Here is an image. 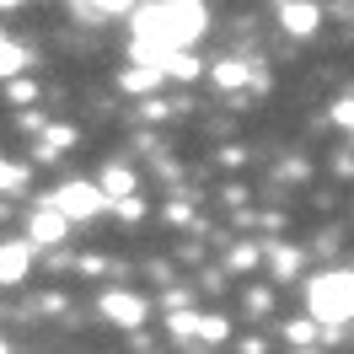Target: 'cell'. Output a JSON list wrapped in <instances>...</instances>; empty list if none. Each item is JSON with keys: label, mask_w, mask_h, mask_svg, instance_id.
Here are the masks:
<instances>
[{"label": "cell", "mask_w": 354, "mask_h": 354, "mask_svg": "<svg viewBox=\"0 0 354 354\" xmlns=\"http://www.w3.org/2000/svg\"><path fill=\"white\" fill-rule=\"evenodd\" d=\"M311 301V322H328V328H344L354 317V268H333V274H317L306 285Z\"/></svg>", "instance_id": "obj_1"}, {"label": "cell", "mask_w": 354, "mask_h": 354, "mask_svg": "<svg viewBox=\"0 0 354 354\" xmlns=\"http://www.w3.org/2000/svg\"><path fill=\"white\" fill-rule=\"evenodd\" d=\"M54 204L65 209L70 221H91V215H102L113 199L102 194V183H81V177H75V183H65V188L54 194Z\"/></svg>", "instance_id": "obj_2"}, {"label": "cell", "mask_w": 354, "mask_h": 354, "mask_svg": "<svg viewBox=\"0 0 354 354\" xmlns=\"http://www.w3.org/2000/svg\"><path fill=\"white\" fill-rule=\"evenodd\" d=\"M102 317H108V322H118V328H145L151 306H145V295H129V290H108V295H102Z\"/></svg>", "instance_id": "obj_3"}, {"label": "cell", "mask_w": 354, "mask_h": 354, "mask_svg": "<svg viewBox=\"0 0 354 354\" xmlns=\"http://www.w3.org/2000/svg\"><path fill=\"white\" fill-rule=\"evenodd\" d=\"M279 22H285L290 38H311V32L322 27V6H317V0H285Z\"/></svg>", "instance_id": "obj_4"}, {"label": "cell", "mask_w": 354, "mask_h": 354, "mask_svg": "<svg viewBox=\"0 0 354 354\" xmlns=\"http://www.w3.org/2000/svg\"><path fill=\"white\" fill-rule=\"evenodd\" d=\"M65 231H70V215L59 209V204H44V209L32 215V225H27V236L44 242V247H59V242H65Z\"/></svg>", "instance_id": "obj_5"}, {"label": "cell", "mask_w": 354, "mask_h": 354, "mask_svg": "<svg viewBox=\"0 0 354 354\" xmlns=\"http://www.w3.org/2000/svg\"><path fill=\"white\" fill-rule=\"evenodd\" d=\"M27 263H32L27 242H0V285H22V279H27Z\"/></svg>", "instance_id": "obj_6"}, {"label": "cell", "mask_w": 354, "mask_h": 354, "mask_svg": "<svg viewBox=\"0 0 354 354\" xmlns=\"http://www.w3.org/2000/svg\"><path fill=\"white\" fill-rule=\"evenodd\" d=\"M167 81L161 65H145V59H134V70H124V91H156Z\"/></svg>", "instance_id": "obj_7"}, {"label": "cell", "mask_w": 354, "mask_h": 354, "mask_svg": "<svg viewBox=\"0 0 354 354\" xmlns=\"http://www.w3.org/2000/svg\"><path fill=\"white\" fill-rule=\"evenodd\" d=\"M199 70H204V65L194 59V54H188V48H172V54L161 59V75H172V81H194Z\"/></svg>", "instance_id": "obj_8"}, {"label": "cell", "mask_w": 354, "mask_h": 354, "mask_svg": "<svg viewBox=\"0 0 354 354\" xmlns=\"http://www.w3.org/2000/svg\"><path fill=\"white\" fill-rule=\"evenodd\" d=\"M209 75H215V86H225V91L247 86V65L242 59H221V65H209Z\"/></svg>", "instance_id": "obj_9"}, {"label": "cell", "mask_w": 354, "mask_h": 354, "mask_svg": "<svg viewBox=\"0 0 354 354\" xmlns=\"http://www.w3.org/2000/svg\"><path fill=\"white\" fill-rule=\"evenodd\" d=\"M17 70H27V48L11 44V38L0 32V81H6V75H17Z\"/></svg>", "instance_id": "obj_10"}, {"label": "cell", "mask_w": 354, "mask_h": 354, "mask_svg": "<svg viewBox=\"0 0 354 354\" xmlns=\"http://www.w3.org/2000/svg\"><path fill=\"white\" fill-rule=\"evenodd\" d=\"M102 194H108V199L134 194V172H129V167H108V172H102Z\"/></svg>", "instance_id": "obj_11"}, {"label": "cell", "mask_w": 354, "mask_h": 354, "mask_svg": "<svg viewBox=\"0 0 354 354\" xmlns=\"http://www.w3.org/2000/svg\"><path fill=\"white\" fill-rule=\"evenodd\" d=\"M65 145H75V129L54 124V129H44V145H38V156H44V161H54V156L65 151Z\"/></svg>", "instance_id": "obj_12"}, {"label": "cell", "mask_w": 354, "mask_h": 354, "mask_svg": "<svg viewBox=\"0 0 354 354\" xmlns=\"http://www.w3.org/2000/svg\"><path fill=\"white\" fill-rule=\"evenodd\" d=\"M22 188H27V167L0 161V194H22Z\"/></svg>", "instance_id": "obj_13"}, {"label": "cell", "mask_w": 354, "mask_h": 354, "mask_svg": "<svg viewBox=\"0 0 354 354\" xmlns=\"http://www.w3.org/2000/svg\"><path fill=\"white\" fill-rule=\"evenodd\" d=\"M167 328L188 338V333H199V317H194V311H172V322H167Z\"/></svg>", "instance_id": "obj_14"}, {"label": "cell", "mask_w": 354, "mask_h": 354, "mask_svg": "<svg viewBox=\"0 0 354 354\" xmlns=\"http://www.w3.org/2000/svg\"><path fill=\"white\" fill-rule=\"evenodd\" d=\"M274 268H279V279H290V274H295V252H290V247H274Z\"/></svg>", "instance_id": "obj_15"}, {"label": "cell", "mask_w": 354, "mask_h": 354, "mask_svg": "<svg viewBox=\"0 0 354 354\" xmlns=\"http://www.w3.org/2000/svg\"><path fill=\"white\" fill-rule=\"evenodd\" d=\"M91 11H108V17H118V11H129L134 0H86Z\"/></svg>", "instance_id": "obj_16"}, {"label": "cell", "mask_w": 354, "mask_h": 354, "mask_svg": "<svg viewBox=\"0 0 354 354\" xmlns=\"http://www.w3.org/2000/svg\"><path fill=\"white\" fill-rule=\"evenodd\" d=\"M199 333L204 338H225V322L221 317H199Z\"/></svg>", "instance_id": "obj_17"}, {"label": "cell", "mask_w": 354, "mask_h": 354, "mask_svg": "<svg viewBox=\"0 0 354 354\" xmlns=\"http://www.w3.org/2000/svg\"><path fill=\"white\" fill-rule=\"evenodd\" d=\"M290 344H311V322H290Z\"/></svg>", "instance_id": "obj_18"}, {"label": "cell", "mask_w": 354, "mask_h": 354, "mask_svg": "<svg viewBox=\"0 0 354 354\" xmlns=\"http://www.w3.org/2000/svg\"><path fill=\"white\" fill-rule=\"evenodd\" d=\"M333 118H338V124H349V129H354V97H349V102H338V108H333Z\"/></svg>", "instance_id": "obj_19"}, {"label": "cell", "mask_w": 354, "mask_h": 354, "mask_svg": "<svg viewBox=\"0 0 354 354\" xmlns=\"http://www.w3.org/2000/svg\"><path fill=\"white\" fill-rule=\"evenodd\" d=\"M11 6H22V0H0V11H11Z\"/></svg>", "instance_id": "obj_20"}, {"label": "cell", "mask_w": 354, "mask_h": 354, "mask_svg": "<svg viewBox=\"0 0 354 354\" xmlns=\"http://www.w3.org/2000/svg\"><path fill=\"white\" fill-rule=\"evenodd\" d=\"M0 349H6V338H0Z\"/></svg>", "instance_id": "obj_21"}]
</instances>
